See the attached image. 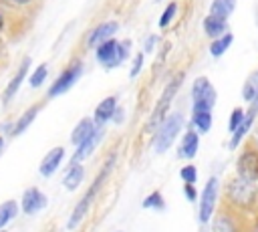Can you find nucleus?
Returning <instances> with one entry per match:
<instances>
[{
	"mask_svg": "<svg viewBox=\"0 0 258 232\" xmlns=\"http://www.w3.org/2000/svg\"><path fill=\"white\" fill-rule=\"evenodd\" d=\"M81 75H83V63H81V61L71 63V65L54 79V83L50 85V89H48V93H46V99H54V97L67 93V91L79 81Z\"/></svg>",
	"mask_w": 258,
	"mask_h": 232,
	"instance_id": "nucleus-9",
	"label": "nucleus"
},
{
	"mask_svg": "<svg viewBox=\"0 0 258 232\" xmlns=\"http://www.w3.org/2000/svg\"><path fill=\"white\" fill-rule=\"evenodd\" d=\"M252 216L254 214L240 212V210L220 202V206H216V212L210 220L212 232H254Z\"/></svg>",
	"mask_w": 258,
	"mask_h": 232,
	"instance_id": "nucleus-3",
	"label": "nucleus"
},
{
	"mask_svg": "<svg viewBox=\"0 0 258 232\" xmlns=\"http://www.w3.org/2000/svg\"><path fill=\"white\" fill-rule=\"evenodd\" d=\"M256 95H258V73H256V75H252V77H250V79L244 83V89H242V99L250 103V101H252Z\"/></svg>",
	"mask_w": 258,
	"mask_h": 232,
	"instance_id": "nucleus-28",
	"label": "nucleus"
},
{
	"mask_svg": "<svg viewBox=\"0 0 258 232\" xmlns=\"http://www.w3.org/2000/svg\"><path fill=\"white\" fill-rule=\"evenodd\" d=\"M204 34L210 36V38H218L222 36L224 32H228V20L226 18H220L216 14H208L204 18Z\"/></svg>",
	"mask_w": 258,
	"mask_h": 232,
	"instance_id": "nucleus-22",
	"label": "nucleus"
},
{
	"mask_svg": "<svg viewBox=\"0 0 258 232\" xmlns=\"http://www.w3.org/2000/svg\"><path fill=\"white\" fill-rule=\"evenodd\" d=\"M218 198H220V180L216 176L206 180V186L202 190V198H200V208H198V220L200 224H210L216 206H218Z\"/></svg>",
	"mask_w": 258,
	"mask_h": 232,
	"instance_id": "nucleus-7",
	"label": "nucleus"
},
{
	"mask_svg": "<svg viewBox=\"0 0 258 232\" xmlns=\"http://www.w3.org/2000/svg\"><path fill=\"white\" fill-rule=\"evenodd\" d=\"M244 115H246V111H244L242 107H234V111L230 113V119H228V131H230V133H232V131L242 123Z\"/></svg>",
	"mask_w": 258,
	"mask_h": 232,
	"instance_id": "nucleus-32",
	"label": "nucleus"
},
{
	"mask_svg": "<svg viewBox=\"0 0 258 232\" xmlns=\"http://www.w3.org/2000/svg\"><path fill=\"white\" fill-rule=\"evenodd\" d=\"M141 208L145 210H157V212H163L165 210V200H163V194L159 190H153L151 194H147L141 202Z\"/></svg>",
	"mask_w": 258,
	"mask_h": 232,
	"instance_id": "nucleus-27",
	"label": "nucleus"
},
{
	"mask_svg": "<svg viewBox=\"0 0 258 232\" xmlns=\"http://www.w3.org/2000/svg\"><path fill=\"white\" fill-rule=\"evenodd\" d=\"M107 135V129L105 127H97V131L91 135V137H87L85 141H81L79 145H75L77 149H75V153H73V157H71V161L69 163H83L87 157H91L93 153H95V149L99 147V143H101V139Z\"/></svg>",
	"mask_w": 258,
	"mask_h": 232,
	"instance_id": "nucleus-11",
	"label": "nucleus"
},
{
	"mask_svg": "<svg viewBox=\"0 0 258 232\" xmlns=\"http://www.w3.org/2000/svg\"><path fill=\"white\" fill-rule=\"evenodd\" d=\"M183 196H185L189 202H196V200H198V190H196V184H183Z\"/></svg>",
	"mask_w": 258,
	"mask_h": 232,
	"instance_id": "nucleus-34",
	"label": "nucleus"
},
{
	"mask_svg": "<svg viewBox=\"0 0 258 232\" xmlns=\"http://www.w3.org/2000/svg\"><path fill=\"white\" fill-rule=\"evenodd\" d=\"M220 202L246 212V214H256L258 212V186L256 182H250L246 178H230L222 190Z\"/></svg>",
	"mask_w": 258,
	"mask_h": 232,
	"instance_id": "nucleus-1",
	"label": "nucleus"
},
{
	"mask_svg": "<svg viewBox=\"0 0 258 232\" xmlns=\"http://www.w3.org/2000/svg\"><path fill=\"white\" fill-rule=\"evenodd\" d=\"M4 147H6V139H4L2 135H0V153L4 151Z\"/></svg>",
	"mask_w": 258,
	"mask_h": 232,
	"instance_id": "nucleus-39",
	"label": "nucleus"
},
{
	"mask_svg": "<svg viewBox=\"0 0 258 232\" xmlns=\"http://www.w3.org/2000/svg\"><path fill=\"white\" fill-rule=\"evenodd\" d=\"M48 77V65L46 63H42L40 67H36V71L32 73V77L28 79V83H30V87H40L42 83H44V79Z\"/></svg>",
	"mask_w": 258,
	"mask_h": 232,
	"instance_id": "nucleus-29",
	"label": "nucleus"
},
{
	"mask_svg": "<svg viewBox=\"0 0 258 232\" xmlns=\"http://www.w3.org/2000/svg\"><path fill=\"white\" fill-rule=\"evenodd\" d=\"M40 103H36V105H30L28 109H24V113L18 117V121L16 123H12V137H16V135H22L30 125H32V121L36 119V115H38V111H40Z\"/></svg>",
	"mask_w": 258,
	"mask_h": 232,
	"instance_id": "nucleus-21",
	"label": "nucleus"
},
{
	"mask_svg": "<svg viewBox=\"0 0 258 232\" xmlns=\"http://www.w3.org/2000/svg\"><path fill=\"white\" fill-rule=\"evenodd\" d=\"M175 12H177V2H169V4L165 6V10L161 12V16H159V26H161V28H165V26L173 20Z\"/></svg>",
	"mask_w": 258,
	"mask_h": 232,
	"instance_id": "nucleus-31",
	"label": "nucleus"
},
{
	"mask_svg": "<svg viewBox=\"0 0 258 232\" xmlns=\"http://www.w3.org/2000/svg\"><path fill=\"white\" fill-rule=\"evenodd\" d=\"M62 159H64V147H62V145H56V147L48 149L46 155H44V157L40 159V163H38V173L44 176V178H50V176L60 167Z\"/></svg>",
	"mask_w": 258,
	"mask_h": 232,
	"instance_id": "nucleus-14",
	"label": "nucleus"
},
{
	"mask_svg": "<svg viewBox=\"0 0 258 232\" xmlns=\"http://www.w3.org/2000/svg\"><path fill=\"white\" fill-rule=\"evenodd\" d=\"M141 67H143V52H137L133 59V67L129 71V79H137V75L141 73Z\"/></svg>",
	"mask_w": 258,
	"mask_h": 232,
	"instance_id": "nucleus-33",
	"label": "nucleus"
},
{
	"mask_svg": "<svg viewBox=\"0 0 258 232\" xmlns=\"http://www.w3.org/2000/svg\"><path fill=\"white\" fill-rule=\"evenodd\" d=\"M28 69H30V59H24V63L18 67V71H16V75L12 77V81L6 85V89H4V93H2V103L4 105H8L12 99H14V95L18 93V89H20V85H22V81H24V77L28 75Z\"/></svg>",
	"mask_w": 258,
	"mask_h": 232,
	"instance_id": "nucleus-18",
	"label": "nucleus"
},
{
	"mask_svg": "<svg viewBox=\"0 0 258 232\" xmlns=\"http://www.w3.org/2000/svg\"><path fill=\"white\" fill-rule=\"evenodd\" d=\"M236 8V0H214L210 6V14H216L220 18H230V14Z\"/></svg>",
	"mask_w": 258,
	"mask_h": 232,
	"instance_id": "nucleus-26",
	"label": "nucleus"
},
{
	"mask_svg": "<svg viewBox=\"0 0 258 232\" xmlns=\"http://www.w3.org/2000/svg\"><path fill=\"white\" fill-rule=\"evenodd\" d=\"M95 56H97V61H99L101 65H105L107 69L119 67V65L123 63L121 56H119V40H115V38L111 36V38L99 42V44L95 46Z\"/></svg>",
	"mask_w": 258,
	"mask_h": 232,
	"instance_id": "nucleus-10",
	"label": "nucleus"
},
{
	"mask_svg": "<svg viewBox=\"0 0 258 232\" xmlns=\"http://www.w3.org/2000/svg\"><path fill=\"white\" fill-rule=\"evenodd\" d=\"M157 42H159V36H157V34H149V36L145 38V46H143V52H153V48L157 46Z\"/></svg>",
	"mask_w": 258,
	"mask_h": 232,
	"instance_id": "nucleus-35",
	"label": "nucleus"
},
{
	"mask_svg": "<svg viewBox=\"0 0 258 232\" xmlns=\"http://www.w3.org/2000/svg\"><path fill=\"white\" fill-rule=\"evenodd\" d=\"M234 42V36L230 34V32H224L222 36H218V38H212V44H210V54L212 56H222L228 48H230V44Z\"/></svg>",
	"mask_w": 258,
	"mask_h": 232,
	"instance_id": "nucleus-25",
	"label": "nucleus"
},
{
	"mask_svg": "<svg viewBox=\"0 0 258 232\" xmlns=\"http://www.w3.org/2000/svg\"><path fill=\"white\" fill-rule=\"evenodd\" d=\"M117 107H119V105H117V97H115V95L105 97V99L95 107V113H93L95 125H97V127H105V125L111 121V117H113V113H115Z\"/></svg>",
	"mask_w": 258,
	"mask_h": 232,
	"instance_id": "nucleus-17",
	"label": "nucleus"
},
{
	"mask_svg": "<svg viewBox=\"0 0 258 232\" xmlns=\"http://www.w3.org/2000/svg\"><path fill=\"white\" fill-rule=\"evenodd\" d=\"M256 115H258V107H256L254 103H250V109H248V113L244 115L242 123L232 131V139L228 141V149H236V147L240 145V141L250 133V129H252V125H254V121H256Z\"/></svg>",
	"mask_w": 258,
	"mask_h": 232,
	"instance_id": "nucleus-13",
	"label": "nucleus"
},
{
	"mask_svg": "<svg viewBox=\"0 0 258 232\" xmlns=\"http://www.w3.org/2000/svg\"><path fill=\"white\" fill-rule=\"evenodd\" d=\"M10 2H14V4H18V6H28V4L34 2V0H10Z\"/></svg>",
	"mask_w": 258,
	"mask_h": 232,
	"instance_id": "nucleus-38",
	"label": "nucleus"
},
{
	"mask_svg": "<svg viewBox=\"0 0 258 232\" xmlns=\"http://www.w3.org/2000/svg\"><path fill=\"white\" fill-rule=\"evenodd\" d=\"M0 232H6V228H4V230H0Z\"/></svg>",
	"mask_w": 258,
	"mask_h": 232,
	"instance_id": "nucleus-41",
	"label": "nucleus"
},
{
	"mask_svg": "<svg viewBox=\"0 0 258 232\" xmlns=\"http://www.w3.org/2000/svg\"><path fill=\"white\" fill-rule=\"evenodd\" d=\"M218 93L208 77H198L191 83V111H212L216 105Z\"/></svg>",
	"mask_w": 258,
	"mask_h": 232,
	"instance_id": "nucleus-8",
	"label": "nucleus"
},
{
	"mask_svg": "<svg viewBox=\"0 0 258 232\" xmlns=\"http://www.w3.org/2000/svg\"><path fill=\"white\" fill-rule=\"evenodd\" d=\"M236 173L258 184V141L248 139L236 159Z\"/></svg>",
	"mask_w": 258,
	"mask_h": 232,
	"instance_id": "nucleus-6",
	"label": "nucleus"
},
{
	"mask_svg": "<svg viewBox=\"0 0 258 232\" xmlns=\"http://www.w3.org/2000/svg\"><path fill=\"white\" fill-rule=\"evenodd\" d=\"M115 161H117V155L115 153H111L109 155V159H107V163L101 167V171L97 173V178L93 180V184L89 186V190L83 194V198L75 204V208H73V212H71V216H69V222H67V228L69 230H75L83 220H85V216L89 214V210H91V206H93V202H95V198H97V194L101 192V188L105 186V182L109 180V176H111V171H113V165H115Z\"/></svg>",
	"mask_w": 258,
	"mask_h": 232,
	"instance_id": "nucleus-2",
	"label": "nucleus"
},
{
	"mask_svg": "<svg viewBox=\"0 0 258 232\" xmlns=\"http://www.w3.org/2000/svg\"><path fill=\"white\" fill-rule=\"evenodd\" d=\"M85 180V165L83 163H69L62 176V188L69 192H75Z\"/></svg>",
	"mask_w": 258,
	"mask_h": 232,
	"instance_id": "nucleus-19",
	"label": "nucleus"
},
{
	"mask_svg": "<svg viewBox=\"0 0 258 232\" xmlns=\"http://www.w3.org/2000/svg\"><path fill=\"white\" fill-rule=\"evenodd\" d=\"M181 81H183V73H177V75L165 85V89H163L159 101H157L155 107H153V113H151L149 121H147V127H145L147 133H153V131L159 127V123L165 119V115H167V111H169V107H171V101L175 99V93H177L179 87H181Z\"/></svg>",
	"mask_w": 258,
	"mask_h": 232,
	"instance_id": "nucleus-5",
	"label": "nucleus"
},
{
	"mask_svg": "<svg viewBox=\"0 0 258 232\" xmlns=\"http://www.w3.org/2000/svg\"><path fill=\"white\" fill-rule=\"evenodd\" d=\"M129 52H131V40H121L119 42V56H121V61H125L129 56Z\"/></svg>",
	"mask_w": 258,
	"mask_h": 232,
	"instance_id": "nucleus-36",
	"label": "nucleus"
},
{
	"mask_svg": "<svg viewBox=\"0 0 258 232\" xmlns=\"http://www.w3.org/2000/svg\"><path fill=\"white\" fill-rule=\"evenodd\" d=\"M20 212V204L16 200H6L0 204V230H4Z\"/></svg>",
	"mask_w": 258,
	"mask_h": 232,
	"instance_id": "nucleus-24",
	"label": "nucleus"
},
{
	"mask_svg": "<svg viewBox=\"0 0 258 232\" xmlns=\"http://www.w3.org/2000/svg\"><path fill=\"white\" fill-rule=\"evenodd\" d=\"M4 30V16H2V12H0V32Z\"/></svg>",
	"mask_w": 258,
	"mask_h": 232,
	"instance_id": "nucleus-40",
	"label": "nucleus"
},
{
	"mask_svg": "<svg viewBox=\"0 0 258 232\" xmlns=\"http://www.w3.org/2000/svg\"><path fill=\"white\" fill-rule=\"evenodd\" d=\"M48 206V198L44 192H40L38 188H28L24 190L22 198H20V210L26 214V216H34L38 214L40 210H44Z\"/></svg>",
	"mask_w": 258,
	"mask_h": 232,
	"instance_id": "nucleus-12",
	"label": "nucleus"
},
{
	"mask_svg": "<svg viewBox=\"0 0 258 232\" xmlns=\"http://www.w3.org/2000/svg\"><path fill=\"white\" fill-rule=\"evenodd\" d=\"M117 28H119V22H115V20L101 22L99 26H95V28L87 34V46H89V48H93V46H97L99 42H103V40L111 38V36L117 32Z\"/></svg>",
	"mask_w": 258,
	"mask_h": 232,
	"instance_id": "nucleus-16",
	"label": "nucleus"
},
{
	"mask_svg": "<svg viewBox=\"0 0 258 232\" xmlns=\"http://www.w3.org/2000/svg\"><path fill=\"white\" fill-rule=\"evenodd\" d=\"M212 111H191V129H196L200 135L208 133L212 129Z\"/></svg>",
	"mask_w": 258,
	"mask_h": 232,
	"instance_id": "nucleus-23",
	"label": "nucleus"
},
{
	"mask_svg": "<svg viewBox=\"0 0 258 232\" xmlns=\"http://www.w3.org/2000/svg\"><path fill=\"white\" fill-rule=\"evenodd\" d=\"M183 125H185V119H183L181 113H177V111L175 113H167L165 119L159 123V127L153 131V141H151L153 151L155 153H165L173 145V141L177 139V135L183 129Z\"/></svg>",
	"mask_w": 258,
	"mask_h": 232,
	"instance_id": "nucleus-4",
	"label": "nucleus"
},
{
	"mask_svg": "<svg viewBox=\"0 0 258 232\" xmlns=\"http://www.w3.org/2000/svg\"><path fill=\"white\" fill-rule=\"evenodd\" d=\"M200 149V133L196 129H185L181 141H179V149H177V157L179 159H194L196 153Z\"/></svg>",
	"mask_w": 258,
	"mask_h": 232,
	"instance_id": "nucleus-15",
	"label": "nucleus"
},
{
	"mask_svg": "<svg viewBox=\"0 0 258 232\" xmlns=\"http://www.w3.org/2000/svg\"><path fill=\"white\" fill-rule=\"evenodd\" d=\"M97 131V125L93 121V117H83L71 131V143L73 145H79L81 141H85L87 137H91L93 133Z\"/></svg>",
	"mask_w": 258,
	"mask_h": 232,
	"instance_id": "nucleus-20",
	"label": "nucleus"
},
{
	"mask_svg": "<svg viewBox=\"0 0 258 232\" xmlns=\"http://www.w3.org/2000/svg\"><path fill=\"white\" fill-rule=\"evenodd\" d=\"M111 121H115L117 125H119V123L123 121V109H121V107H117V109H115V113H113V117H111Z\"/></svg>",
	"mask_w": 258,
	"mask_h": 232,
	"instance_id": "nucleus-37",
	"label": "nucleus"
},
{
	"mask_svg": "<svg viewBox=\"0 0 258 232\" xmlns=\"http://www.w3.org/2000/svg\"><path fill=\"white\" fill-rule=\"evenodd\" d=\"M179 178L183 180V184H196L198 182V167L194 163H185L179 169Z\"/></svg>",
	"mask_w": 258,
	"mask_h": 232,
	"instance_id": "nucleus-30",
	"label": "nucleus"
}]
</instances>
